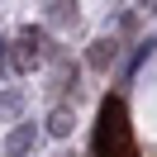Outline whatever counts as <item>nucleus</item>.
<instances>
[{"label":"nucleus","mask_w":157,"mask_h":157,"mask_svg":"<svg viewBox=\"0 0 157 157\" xmlns=\"http://www.w3.org/2000/svg\"><path fill=\"white\" fill-rule=\"evenodd\" d=\"M95 157H138L133 124H128L124 100H105L95 119Z\"/></svg>","instance_id":"obj_1"}]
</instances>
